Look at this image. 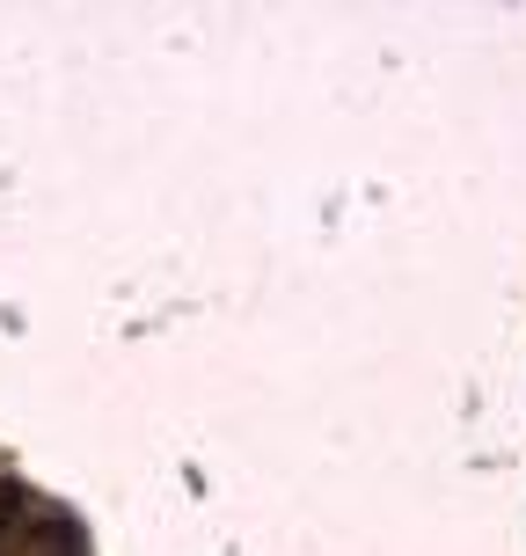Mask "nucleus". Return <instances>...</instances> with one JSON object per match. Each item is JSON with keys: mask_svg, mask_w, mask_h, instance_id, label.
<instances>
[]
</instances>
